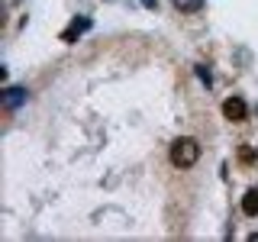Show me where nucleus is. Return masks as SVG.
<instances>
[{
	"instance_id": "nucleus-1",
	"label": "nucleus",
	"mask_w": 258,
	"mask_h": 242,
	"mask_svg": "<svg viewBox=\"0 0 258 242\" xmlns=\"http://www.w3.org/2000/svg\"><path fill=\"white\" fill-rule=\"evenodd\" d=\"M197 158H200V145H197V139H190V136H181V139L171 142V161H174L177 168L197 165Z\"/></svg>"
},
{
	"instance_id": "nucleus-2",
	"label": "nucleus",
	"mask_w": 258,
	"mask_h": 242,
	"mask_svg": "<svg viewBox=\"0 0 258 242\" xmlns=\"http://www.w3.org/2000/svg\"><path fill=\"white\" fill-rule=\"evenodd\" d=\"M245 113H248V107H245V100H242V97H226V100H223V116L226 119L242 123V119H245Z\"/></svg>"
},
{
	"instance_id": "nucleus-3",
	"label": "nucleus",
	"mask_w": 258,
	"mask_h": 242,
	"mask_svg": "<svg viewBox=\"0 0 258 242\" xmlns=\"http://www.w3.org/2000/svg\"><path fill=\"white\" fill-rule=\"evenodd\" d=\"M91 26H94V23H91V16H78V20H71V26L61 32V42H75L81 32H87Z\"/></svg>"
},
{
	"instance_id": "nucleus-4",
	"label": "nucleus",
	"mask_w": 258,
	"mask_h": 242,
	"mask_svg": "<svg viewBox=\"0 0 258 242\" xmlns=\"http://www.w3.org/2000/svg\"><path fill=\"white\" fill-rule=\"evenodd\" d=\"M26 103V87H7L4 91V107L7 110H16Z\"/></svg>"
},
{
	"instance_id": "nucleus-5",
	"label": "nucleus",
	"mask_w": 258,
	"mask_h": 242,
	"mask_svg": "<svg viewBox=\"0 0 258 242\" xmlns=\"http://www.w3.org/2000/svg\"><path fill=\"white\" fill-rule=\"evenodd\" d=\"M242 213L245 216H258V188H248L242 197Z\"/></svg>"
},
{
	"instance_id": "nucleus-6",
	"label": "nucleus",
	"mask_w": 258,
	"mask_h": 242,
	"mask_svg": "<svg viewBox=\"0 0 258 242\" xmlns=\"http://www.w3.org/2000/svg\"><path fill=\"white\" fill-rule=\"evenodd\" d=\"M174 7L184 13H197V10H204V0H174Z\"/></svg>"
},
{
	"instance_id": "nucleus-7",
	"label": "nucleus",
	"mask_w": 258,
	"mask_h": 242,
	"mask_svg": "<svg viewBox=\"0 0 258 242\" xmlns=\"http://www.w3.org/2000/svg\"><path fill=\"white\" fill-rule=\"evenodd\" d=\"M197 78L200 81H204V84L210 87V84H213V75H210V68H207V65H197Z\"/></svg>"
},
{
	"instance_id": "nucleus-8",
	"label": "nucleus",
	"mask_w": 258,
	"mask_h": 242,
	"mask_svg": "<svg viewBox=\"0 0 258 242\" xmlns=\"http://www.w3.org/2000/svg\"><path fill=\"white\" fill-rule=\"evenodd\" d=\"M142 7H149V10H155V7H158V0H142Z\"/></svg>"
},
{
	"instance_id": "nucleus-9",
	"label": "nucleus",
	"mask_w": 258,
	"mask_h": 242,
	"mask_svg": "<svg viewBox=\"0 0 258 242\" xmlns=\"http://www.w3.org/2000/svg\"><path fill=\"white\" fill-rule=\"evenodd\" d=\"M255 113H258V103H255Z\"/></svg>"
}]
</instances>
